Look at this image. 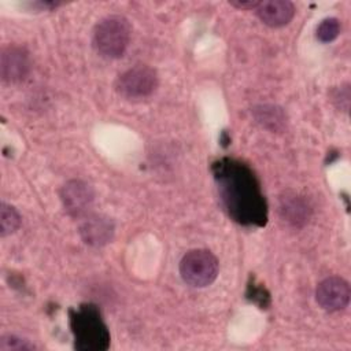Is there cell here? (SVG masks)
<instances>
[{
	"mask_svg": "<svg viewBox=\"0 0 351 351\" xmlns=\"http://www.w3.org/2000/svg\"><path fill=\"white\" fill-rule=\"evenodd\" d=\"M211 171L228 215L244 226H263L267 203L251 167L237 159L222 158L213 163Z\"/></svg>",
	"mask_w": 351,
	"mask_h": 351,
	"instance_id": "1",
	"label": "cell"
},
{
	"mask_svg": "<svg viewBox=\"0 0 351 351\" xmlns=\"http://www.w3.org/2000/svg\"><path fill=\"white\" fill-rule=\"evenodd\" d=\"M70 328L75 350L104 351L110 347V330L100 310L92 303L70 310Z\"/></svg>",
	"mask_w": 351,
	"mask_h": 351,
	"instance_id": "2",
	"label": "cell"
},
{
	"mask_svg": "<svg viewBox=\"0 0 351 351\" xmlns=\"http://www.w3.org/2000/svg\"><path fill=\"white\" fill-rule=\"evenodd\" d=\"M130 36L132 26L125 16L108 15L96 23L92 33V44L100 56L118 59L126 52Z\"/></svg>",
	"mask_w": 351,
	"mask_h": 351,
	"instance_id": "3",
	"label": "cell"
},
{
	"mask_svg": "<svg viewBox=\"0 0 351 351\" xmlns=\"http://www.w3.org/2000/svg\"><path fill=\"white\" fill-rule=\"evenodd\" d=\"M219 263L215 255L203 248L188 251L180 262V274L184 282L193 288H204L213 284L218 276Z\"/></svg>",
	"mask_w": 351,
	"mask_h": 351,
	"instance_id": "4",
	"label": "cell"
},
{
	"mask_svg": "<svg viewBox=\"0 0 351 351\" xmlns=\"http://www.w3.org/2000/svg\"><path fill=\"white\" fill-rule=\"evenodd\" d=\"M158 84L159 77L154 67L136 64L118 75L115 90L128 100H138L151 96L156 90Z\"/></svg>",
	"mask_w": 351,
	"mask_h": 351,
	"instance_id": "5",
	"label": "cell"
},
{
	"mask_svg": "<svg viewBox=\"0 0 351 351\" xmlns=\"http://www.w3.org/2000/svg\"><path fill=\"white\" fill-rule=\"evenodd\" d=\"M351 296L350 284L339 276H330L322 280L315 291V300L325 311L335 313L348 306Z\"/></svg>",
	"mask_w": 351,
	"mask_h": 351,
	"instance_id": "6",
	"label": "cell"
},
{
	"mask_svg": "<svg viewBox=\"0 0 351 351\" xmlns=\"http://www.w3.org/2000/svg\"><path fill=\"white\" fill-rule=\"evenodd\" d=\"M59 195L64 211L74 218L86 215L95 199L92 186L82 180L67 181L62 186Z\"/></svg>",
	"mask_w": 351,
	"mask_h": 351,
	"instance_id": "7",
	"label": "cell"
},
{
	"mask_svg": "<svg viewBox=\"0 0 351 351\" xmlns=\"http://www.w3.org/2000/svg\"><path fill=\"white\" fill-rule=\"evenodd\" d=\"M30 71V56L26 48L21 45H7L0 55V75L7 84L25 80Z\"/></svg>",
	"mask_w": 351,
	"mask_h": 351,
	"instance_id": "8",
	"label": "cell"
},
{
	"mask_svg": "<svg viewBox=\"0 0 351 351\" xmlns=\"http://www.w3.org/2000/svg\"><path fill=\"white\" fill-rule=\"evenodd\" d=\"M78 232L85 244L90 247H101L112 240L115 226L108 217L92 214L81 221Z\"/></svg>",
	"mask_w": 351,
	"mask_h": 351,
	"instance_id": "9",
	"label": "cell"
},
{
	"mask_svg": "<svg viewBox=\"0 0 351 351\" xmlns=\"http://www.w3.org/2000/svg\"><path fill=\"white\" fill-rule=\"evenodd\" d=\"M258 18L270 27H281L291 22L295 15V5L289 0L259 1L255 8Z\"/></svg>",
	"mask_w": 351,
	"mask_h": 351,
	"instance_id": "10",
	"label": "cell"
},
{
	"mask_svg": "<svg viewBox=\"0 0 351 351\" xmlns=\"http://www.w3.org/2000/svg\"><path fill=\"white\" fill-rule=\"evenodd\" d=\"M280 214L284 221L300 226L308 221V206L296 193H285L280 200Z\"/></svg>",
	"mask_w": 351,
	"mask_h": 351,
	"instance_id": "11",
	"label": "cell"
},
{
	"mask_svg": "<svg viewBox=\"0 0 351 351\" xmlns=\"http://www.w3.org/2000/svg\"><path fill=\"white\" fill-rule=\"evenodd\" d=\"M255 121L270 132H281L285 128L287 118L282 108L273 104H262L252 110Z\"/></svg>",
	"mask_w": 351,
	"mask_h": 351,
	"instance_id": "12",
	"label": "cell"
},
{
	"mask_svg": "<svg viewBox=\"0 0 351 351\" xmlns=\"http://www.w3.org/2000/svg\"><path fill=\"white\" fill-rule=\"evenodd\" d=\"M21 226V215L15 207L7 203L0 204V234L3 237L12 234Z\"/></svg>",
	"mask_w": 351,
	"mask_h": 351,
	"instance_id": "13",
	"label": "cell"
},
{
	"mask_svg": "<svg viewBox=\"0 0 351 351\" xmlns=\"http://www.w3.org/2000/svg\"><path fill=\"white\" fill-rule=\"evenodd\" d=\"M340 34V21L335 16H329L321 21V23L317 26V38L321 43H330L337 38Z\"/></svg>",
	"mask_w": 351,
	"mask_h": 351,
	"instance_id": "14",
	"label": "cell"
},
{
	"mask_svg": "<svg viewBox=\"0 0 351 351\" xmlns=\"http://www.w3.org/2000/svg\"><path fill=\"white\" fill-rule=\"evenodd\" d=\"M34 348L33 343L15 335H5L0 339V351H30Z\"/></svg>",
	"mask_w": 351,
	"mask_h": 351,
	"instance_id": "15",
	"label": "cell"
},
{
	"mask_svg": "<svg viewBox=\"0 0 351 351\" xmlns=\"http://www.w3.org/2000/svg\"><path fill=\"white\" fill-rule=\"evenodd\" d=\"M350 97H351V95H350L348 84H341L340 86L335 88L330 93V99H332L333 104L344 112H347L350 108Z\"/></svg>",
	"mask_w": 351,
	"mask_h": 351,
	"instance_id": "16",
	"label": "cell"
},
{
	"mask_svg": "<svg viewBox=\"0 0 351 351\" xmlns=\"http://www.w3.org/2000/svg\"><path fill=\"white\" fill-rule=\"evenodd\" d=\"M230 5L236 7V8H241V10H255L259 4V1L256 0H247V1H229Z\"/></svg>",
	"mask_w": 351,
	"mask_h": 351,
	"instance_id": "17",
	"label": "cell"
}]
</instances>
